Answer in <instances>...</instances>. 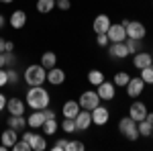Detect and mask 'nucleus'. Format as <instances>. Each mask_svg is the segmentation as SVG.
<instances>
[{
	"label": "nucleus",
	"instance_id": "obj_1",
	"mask_svg": "<svg viewBox=\"0 0 153 151\" xmlns=\"http://www.w3.org/2000/svg\"><path fill=\"white\" fill-rule=\"evenodd\" d=\"M49 92L45 88H41V86H31L29 88V92H27V100H25V104L31 106V110H43V108H47L49 106Z\"/></svg>",
	"mask_w": 153,
	"mask_h": 151
},
{
	"label": "nucleus",
	"instance_id": "obj_2",
	"mask_svg": "<svg viewBox=\"0 0 153 151\" xmlns=\"http://www.w3.org/2000/svg\"><path fill=\"white\" fill-rule=\"evenodd\" d=\"M25 82L29 86H43V82H47V70L39 63V65H29L25 70Z\"/></svg>",
	"mask_w": 153,
	"mask_h": 151
},
{
	"label": "nucleus",
	"instance_id": "obj_3",
	"mask_svg": "<svg viewBox=\"0 0 153 151\" xmlns=\"http://www.w3.org/2000/svg\"><path fill=\"white\" fill-rule=\"evenodd\" d=\"M118 131H120V135L123 137H127L131 141H137L141 135H139V129H137V121H133L131 116H125V118H120V123H118Z\"/></svg>",
	"mask_w": 153,
	"mask_h": 151
},
{
	"label": "nucleus",
	"instance_id": "obj_4",
	"mask_svg": "<svg viewBox=\"0 0 153 151\" xmlns=\"http://www.w3.org/2000/svg\"><path fill=\"white\" fill-rule=\"evenodd\" d=\"M123 25H125V31H127V37H131V39H145V35H147V29H145V25L139 23V21H129V19H125L123 21Z\"/></svg>",
	"mask_w": 153,
	"mask_h": 151
},
{
	"label": "nucleus",
	"instance_id": "obj_5",
	"mask_svg": "<svg viewBox=\"0 0 153 151\" xmlns=\"http://www.w3.org/2000/svg\"><path fill=\"white\" fill-rule=\"evenodd\" d=\"M78 104H80V108L92 110V108H96V106L100 104V96H98V92H94V90H86V92L80 94Z\"/></svg>",
	"mask_w": 153,
	"mask_h": 151
},
{
	"label": "nucleus",
	"instance_id": "obj_6",
	"mask_svg": "<svg viewBox=\"0 0 153 151\" xmlns=\"http://www.w3.org/2000/svg\"><path fill=\"white\" fill-rule=\"evenodd\" d=\"M21 139H25L29 145H31V151H43L47 147V141L43 135H37V133H25Z\"/></svg>",
	"mask_w": 153,
	"mask_h": 151
},
{
	"label": "nucleus",
	"instance_id": "obj_7",
	"mask_svg": "<svg viewBox=\"0 0 153 151\" xmlns=\"http://www.w3.org/2000/svg\"><path fill=\"white\" fill-rule=\"evenodd\" d=\"M106 35H108V41L110 43H118V41H125L127 39V31H125V25L118 23V25H110L108 27V31H106Z\"/></svg>",
	"mask_w": 153,
	"mask_h": 151
},
{
	"label": "nucleus",
	"instance_id": "obj_8",
	"mask_svg": "<svg viewBox=\"0 0 153 151\" xmlns=\"http://www.w3.org/2000/svg\"><path fill=\"white\" fill-rule=\"evenodd\" d=\"M90 112H92V123L98 125V127H104L106 123H108V118H110L108 108H106V106H100V104L96 106V108H92Z\"/></svg>",
	"mask_w": 153,
	"mask_h": 151
},
{
	"label": "nucleus",
	"instance_id": "obj_9",
	"mask_svg": "<svg viewBox=\"0 0 153 151\" xmlns=\"http://www.w3.org/2000/svg\"><path fill=\"white\" fill-rule=\"evenodd\" d=\"M108 55L117 59H125L127 55H131L129 49H127V43L125 41H118V43H108Z\"/></svg>",
	"mask_w": 153,
	"mask_h": 151
},
{
	"label": "nucleus",
	"instance_id": "obj_10",
	"mask_svg": "<svg viewBox=\"0 0 153 151\" xmlns=\"http://www.w3.org/2000/svg\"><path fill=\"white\" fill-rule=\"evenodd\" d=\"M96 88H98L96 92H98V96H100V100H106V102H108V100H112V98H114V94H117L114 84H110V82H106V80L102 82V84H98Z\"/></svg>",
	"mask_w": 153,
	"mask_h": 151
},
{
	"label": "nucleus",
	"instance_id": "obj_11",
	"mask_svg": "<svg viewBox=\"0 0 153 151\" xmlns=\"http://www.w3.org/2000/svg\"><path fill=\"white\" fill-rule=\"evenodd\" d=\"M127 88V94H129L131 98H137V96H141L143 90H145V82L141 78H131L129 84L125 86Z\"/></svg>",
	"mask_w": 153,
	"mask_h": 151
},
{
	"label": "nucleus",
	"instance_id": "obj_12",
	"mask_svg": "<svg viewBox=\"0 0 153 151\" xmlns=\"http://www.w3.org/2000/svg\"><path fill=\"white\" fill-rule=\"evenodd\" d=\"M76 127H78V131H86V129L92 125V112L90 110H86V108H80V112L76 115Z\"/></svg>",
	"mask_w": 153,
	"mask_h": 151
},
{
	"label": "nucleus",
	"instance_id": "obj_13",
	"mask_svg": "<svg viewBox=\"0 0 153 151\" xmlns=\"http://www.w3.org/2000/svg\"><path fill=\"white\" fill-rule=\"evenodd\" d=\"M133 65H135L137 70H143V68L153 65L151 53H147V51H137V53H135V57H133Z\"/></svg>",
	"mask_w": 153,
	"mask_h": 151
},
{
	"label": "nucleus",
	"instance_id": "obj_14",
	"mask_svg": "<svg viewBox=\"0 0 153 151\" xmlns=\"http://www.w3.org/2000/svg\"><path fill=\"white\" fill-rule=\"evenodd\" d=\"M129 116L133 118V121H143L145 116H147V104L145 102H133V104L129 106Z\"/></svg>",
	"mask_w": 153,
	"mask_h": 151
},
{
	"label": "nucleus",
	"instance_id": "obj_15",
	"mask_svg": "<svg viewBox=\"0 0 153 151\" xmlns=\"http://www.w3.org/2000/svg\"><path fill=\"white\" fill-rule=\"evenodd\" d=\"M110 25L112 23H110V19H108L106 14H98L94 19V23H92V29H94V33L98 35V33H106Z\"/></svg>",
	"mask_w": 153,
	"mask_h": 151
},
{
	"label": "nucleus",
	"instance_id": "obj_16",
	"mask_svg": "<svg viewBox=\"0 0 153 151\" xmlns=\"http://www.w3.org/2000/svg\"><path fill=\"white\" fill-rule=\"evenodd\" d=\"M47 82L53 84V86L63 84V82H65V71L59 70V68H51V70H47Z\"/></svg>",
	"mask_w": 153,
	"mask_h": 151
},
{
	"label": "nucleus",
	"instance_id": "obj_17",
	"mask_svg": "<svg viewBox=\"0 0 153 151\" xmlns=\"http://www.w3.org/2000/svg\"><path fill=\"white\" fill-rule=\"evenodd\" d=\"M8 23H10L12 29H23L25 25H27V12L25 10H14L10 14V19H8Z\"/></svg>",
	"mask_w": 153,
	"mask_h": 151
},
{
	"label": "nucleus",
	"instance_id": "obj_18",
	"mask_svg": "<svg viewBox=\"0 0 153 151\" xmlns=\"http://www.w3.org/2000/svg\"><path fill=\"white\" fill-rule=\"evenodd\" d=\"M43 123H45V115H43V110H33L31 116L27 118V127H31V129L43 127Z\"/></svg>",
	"mask_w": 153,
	"mask_h": 151
},
{
	"label": "nucleus",
	"instance_id": "obj_19",
	"mask_svg": "<svg viewBox=\"0 0 153 151\" xmlns=\"http://www.w3.org/2000/svg\"><path fill=\"white\" fill-rule=\"evenodd\" d=\"M25 102L23 100H19V98H10V100H6V110L10 112V115H25Z\"/></svg>",
	"mask_w": 153,
	"mask_h": 151
},
{
	"label": "nucleus",
	"instance_id": "obj_20",
	"mask_svg": "<svg viewBox=\"0 0 153 151\" xmlns=\"http://www.w3.org/2000/svg\"><path fill=\"white\" fill-rule=\"evenodd\" d=\"M0 137H2V145L10 149L12 145H14V143L19 141V131H14V129L8 127L6 131H4V133H2V135H0Z\"/></svg>",
	"mask_w": 153,
	"mask_h": 151
},
{
	"label": "nucleus",
	"instance_id": "obj_21",
	"mask_svg": "<svg viewBox=\"0 0 153 151\" xmlns=\"http://www.w3.org/2000/svg\"><path fill=\"white\" fill-rule=\"evenodd\" d=\"M78 112H80L78 100H68V102L63 104V118H76Z\"/></svg>",
	"mask_w": 153,
	"mask_h": 151
},
{
	"label": "nucleus",
	"instance_id": "obj_22",
	"mask_svg": "<svg viewBox=\"0 0 153 151\" xmlns=\"http://www.w3.org/2000/svg\"><path fill=\"white\" fill-rule=\"evenodd\" d=\"M8 127L14 129V131H23V129L27 127V118H25L23 115H10V118H8Z\"/></svg>",
	"mask_w": 153,
	"mask_h": 151
},
{
	"label": "nucleus",
	"instance_id": "obj_23",
	"mask_svg": "<svg viewBox=\"0 0 153 151\" xmlns=\"http://www.w3.org/2000/svg\"><path fill=\"white\" fill-rule=\"evenodd\" d=\"M55 63H57V55H55L53 51H45V53L41 55V65H43L45 70L55 68Z\"/></svg>",
	"mask_w": 153,
	"mask_h": 151
},
{
	"label": "nucleus",
	"instance_id": "obj_24",
	"mask_svg": "<svg viewBox=\"0 0 153 151\" xmlns=\"http://www.w3.org/2000/svg\"><path fill=\"white\" fill-rule=\"evenodd\" d=\"M137 129H139V135H141V137H151V133H153V125L147 118L139 121V123H137Z\"/></svg>",
	"mask_w": 153,
	"mask_h": 151
},
{
	"label": "nucleus",
	"instance_id": "obj_25",
	"mask_svg": "<svg viewBox=\"0 0 153 151\" xmlns=\"http://www.w3.org/2000/svg\"><path fill=\"white\" fill-rule=\"evenodd\" d=\"M55 8V0H37V10L41 14H49Z\"/></svg>",
	"mask_w": 153,
	"mask_h": 151
},
{
	"label": "nucleus",
	"instance_id": "obj_26",
	"mask_svg": "<svg viewBox=\"0 0 153 151\" xmlns=\"http://www.w3.org/2000/svg\"><path fill=\"white\" fill-rule=\"evenodd\" d=\"M88 82H90L92 86H98V84L104 82V74H102L100 70H90L88 71Z\"/></svg>",
	"mask_w": 153,
	"mask_h": 151
},
{
	"label": "nucleus",
	"instance_id": "obj_27",
	"mask_svg": "<svg viewBox=\"0 0 153 151\" xmlns=\"http://www.w3.org/2000/svg\"><path fill=\"white\" fill-rule=\"evenodd\" d=\"M125 43H127V49H129L131 55H135L137 51H141V39H131V37H127Z\"/></svg>",
	"mask_w": 153,
	"mask_h": 151
},
{
	"label": "nucleus",
	"instance_id": "obj_28",
	"mask_svg": "<svg viewBox=\"0 0 153 151\" xmlns=\"http://www.w3.org/2000/svg\"><path fill=\"white\" fill-rule=\"evenodd\" d=\"M131 76L127 74V71H118L117 76H114V86H118V88H125L127 84H129Z\"/></svg>",
	"mask_w": 153,
	"mask_h": 151
},
{
	"label": "nucleus",
	"instance_id": "obj_29",
	"mask_svg": "<svg viewBox=\"0 0 153 151\" xmlns=\"http://www.w3.org/2000/svg\"><path fill=\"white\" fill-rule=\"evenodd\" d=\"M43 131H45V135H53V133L57 131V121H55V118H45Z\"/></svg>",
	"mask_w": 153,
	"mask_h": 151
},
{
	"label": "nucleus",
	"instance_id": "obj_30",
	"mask_svg": "<svg viewBox=\"0 0 153 151\" xmlns=\"http://www.w3.org/2000/svg\"><path fill=\"white\" fill-rule=\"evenodd\" d=\"M61 129H63V133H70V135L78 131V127H76V121H74V118H63Z\"/></svg>",
	"mask_w": 153,
	"mask_h": 151
},
{
	"label": "nucleus",
	"instance_id": "obj_31",
	"mask_svg": "<svg viewBox=\"0 0 153 151\" xmlns=\"http://www.w3.org/2000/svg\"><path fill=\"white\" fill-rule=\"evenodd\" d=\"M139 78H141L145 84H153V65H149V68H143Z\"/></svg>",
	"mask_w": 153,
	"mask_h": 151
},
{
	"label": "nucleus",
	"instance_id": "obj_32",
	"mask_svg": "<svg viewBox=\"0 0 153 151\" xmlns=\"http://www.w3.org/2000/svg\"><path fill=\"white\" fill-rule=\"evenodd\" d=\"M10 149H14V151H31V145H29L25 139H19V141H16V143L10 147Z\"/></svg>",
	"mask_w": 153,
	"mask_h": 151
},
{
	"label": "nucleus",
	"instance_id": "obj_33",
	"mask_svg": "<svg viewBox=\"0 0 153 151\" xmlns=\"http://www.w3.org/2000/svg\"><path fill=\"white\" fill-rule=\"evenodd\" d=\"M68 143H70V141L59 139V141H55V143H53V147H51V149H53V151H68Z\"/></svg>",
	"mask_w": 153,
	"mask_h": 151
},
{
	"label": "nucleus",
	"instance_id": "obj_34",
	"mask_svg": "<svg viewBox=\"0 0 153 151\" xmlns=\"http://www.w3.org/2000/svg\"><path fill=\"white\" fill-rule=\"evenodd\" d=\"M6 76H8V84H19V74L14 68H8L6 70Z\"/></svg>",
	"mask_w": 153,
	"mask_h": 151
},
{
	"label": "nucleus",
	"instance_id": "obj_35",
	"mask_svg": "<svg viewBox=\"0 0 153 151\" xmlns=\"http://www.w3.org/2000/svg\"><path fill=\"white\" fill-rule=\"evenodd\" d=\"M96 43L100 47H108V43H110V41H108V35H106V33H98V35H96Z\"/></svg>",
	"mask_w": 153,
	"mask_h": 151
},
{
	"label": "nucleus",
	"instance_id": "obj_36",
	"mask_svg": "<svg viewBox=\"0 0 153 151\" xmlns=\"http://www.w3.org/2000/svg\"><path fill=\"white\" fill-rule=\"evenodd\" d=\"M71 2L70 0H55V8H59V10H70Z\"/></svg>",
	"mask_w": 153,
	"mask_h": 151
},
{
	"label": "nucleus",
	"instance_id": "obj_37",
	"mask_svg": "<svg viewBox=\"0 0 153 151\" xmlns=\"http://www.w3.org/2000/svg\"><path fill=\"white\" fill-rule=\"evenodd\" d=\"M80 149H84L82 141H70L68 143V151H80Z\"/></svg>",
	"mask_w": 153,
	"mask_h": 151
},
{
	"label": "nucleus",
	"instance_id": "obj_38",
	"mask_svg": "<svg viewBox=\"0 0 153 151\" xmlns=\"http://www.w3.org/2000/svg\"><path fill=\"white\" fill-rule=\"evenodd\" d=\"M8 84V76H6V70L4 68H0V88H4Z\"/></svg>",
	"mask_w": 153,
	"mask_h": 151
},
{
	"label": "nucleus",
	"instance_id": "obj_39",
	"mask_svg": "<svg viewBox=\"0 0 153 151\" xmlns=\"http://www.w3.org/2000/svg\"><path fill=\"white\" fill-rule=\"evenodd\" d=\"M43 115H45V118H55V110L53 108H43Z\"/></svg>",
	"mask_w": 153,
	"mask_h": 151
},
{
	"label": "nucleus",
	"instance_id": "obj_40",
	"mask_svg": "<svg viewBox=\"0 0 153 151\" xmlns=\"http://www.w3.org/2000/svg\"><path fill=\"white\" fill-rule=\"evenodd\" d=\"M6 100H8V98H6V96H4V94L0 92V112H2V110H4V108H6Z\"/></svg>",
	"mask_w": 153,
	"mask_h": 151
},
{
	"label": "nucleus",
	"instance_id": "obj_41",
	"mask_svg": "<svg viewBox=\"0 0 153 151\" xmlns=\"http://www.w3.org/2000/svg\"><path fill=\"white\" fill-rule=\"evenodd\" d=\"M4 51H6V53H12V51H14V43H12V41H6V45H4Z\"/></svg>",
	"mask_w": 153,
	"mask_h": 151
},
{
	"label": "nucleus",
	"instance_id": "obj_42",
	"mask_svg": "<svg viewBox=\"0 0 153 151\" xmlns=\"http://www.w3.org/2000/svg\"><path fill=\"white\" fill-rule=\"evenodd\" d=\"M0 68H6V53H0Z\"/></svg>",
	"mask_w": 153,
	"mask_h": 151
},
{
	"label": "nucleus",
	"instance_id": "obj_43",
	"mask_svg": "<svg viewBox=\"0 0 153 151\" xmlns=\"http://www.w3.org/2000/svg\"><path fill=\"white\" fill-rule=\"evenodd\" d=\"M4 45H6V39H2V37H0V53L4 51Z\"/></svg>",
	"mask_w": 153,
	"mask_h": 151
},
{
	"label": "nucleus",
	"instance_id": "obj_44",
	"mask_svg": "<svg viewBox=\"0 0 153 151\" xmlns=\"http://www.w3.org/2000/svg\"><path fill=\"white\" fill-rule=\"evenodd\" d=\"M145 118H147V121L153 125V112H147V116H145Z\"/></svg>",
	"mask_w": 153,
	"mask_h": 151
},
{
	"label": "nucleus",
	"instance_id": "obj_45",
	"mask_svg": "<svg viewBox=\"0 0 153 151\" xmlns=\"http://www.w3.org/2000/svg\"><path fill=\"white\" fill-rule=\"evenodd\" d=\"M4 25H6V19H4V16H2V14H0V29H2V27H4Z\"/></svg>",
	"mask_w": 153,
	"mask_h": 151
},
{
	"label": "nucleus",
	"instance_id": "obj_46",
	"mask_svg": "<svg viewBox=\"0 0 153 151\" xmlns=\"http://www.w3.org/2000/svg\"><path fill=\"white\" fill-rule=\"evenodd\" d=\"M0 2H4V4H10V2H14V0H0Z\"/></svg>",
	"mask_w": 153,
	"mask_h": 151
},
{
	"label": "nucleus",
	"instance_id": "obj_47",
	"mask_svg": "<svg viewBox=\"0 0 153 151\" xmlns=\"http://www.w3.org/2000/svg\"><path fill=\"white\" fill-rule=\"evenodd\" d=\"M151 139H153V133H151Z\"/></svg>",
	"mask_w": 153,
	"mask_h": 151
},
{
	"label": "nucleus",
	"instance_id": "obj_48",
	"mask_svg": "<svg viewBox=\"0 0 153 151\" xmlns=\"http://www.w3.org/2000/svg\"><path fill=\"white\" fill-rule=\"evenodd\" d=\"M151 57H153V53H151Z\"/></svg>",
	"mask_w": 153,
	"mask_h": 151
}]
</instances>
